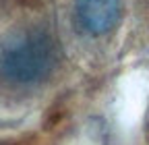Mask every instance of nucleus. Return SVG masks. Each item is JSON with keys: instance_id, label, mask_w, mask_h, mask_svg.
Segmentation results:
<instances>
[{"instance_id": "2", "label": "nucleus", "mask_w": 149, "mask_h": 145, "mask_svg": "<svg viewBox=\"0 0 149 145\" xmlns=\"http://www.w3.org/2000/svg\"><path fill=\"white\" fill-rule=\"evenodd\" d=\"M122 19V0H72V23L89 40L106 38Z\"/></svg>"}, {"instance_id": "3", "label": "nucleus", "mask_w": 149, "mask_h": 145, "mask_svg": "<svg viewBox=\"0 0 149 145\" xmlns=\"http://www.w3.org/2000/svg\"><path fill=\"white\" fill-rule=\"evenodd\" d=\"M0 145H19L17 141H0Z\"/></svg>"}, {"instance_id": "1", "label": "nucleus", "mask_w": 149, "mask_h": 145, "mask_svg": "<svg viewBox=\"0 0 149 145\" xmlns=\"http://www.w3.org/2000/svg\"><path fill=\"white\" fill-rule=\"evenodd\" d=\"M60 64V50L44 25L19 27L0 42V85L15 91L42 87Z\"/></svg>"}]
</instances>
